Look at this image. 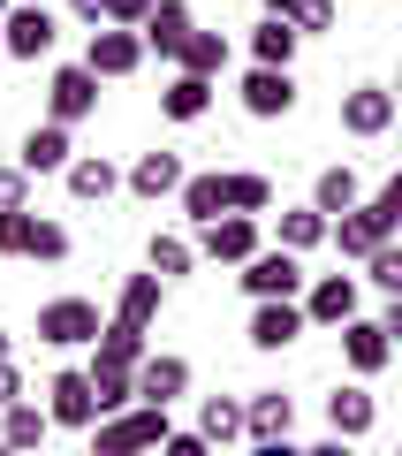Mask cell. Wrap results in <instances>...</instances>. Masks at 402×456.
Listing matches in <instances>:
<instances>
[{
  "mask_svg": "<svg viewBox=\"0 0 402 456\" xmlns=\"http://www.w3.org/2000/svg\"><path fill=\"white\" fill-rule=\"evenodd\" d=\"M53 38H61V23H53V8H38V0H16V8L0 16V53H16V61H46Z\"/></svg>",
  "mask_w": 402,
  "mask_h": 456,
  "instance_id": "5",
  "label": "cell"
},
{
  "mask_svg": "<svg viewBox=\"0 0 402 456\" xmlns=\"http://www.w3.org/2000/svg\"><path fill=\"white\" fill-rule=\"evenodd\" d=\"M38 8H46V0H38Z\"/></svg>",
  "mask_w": 402,
  "mask_h": 456,
  "instance_id": "49",
  "label": "cell"
},
{
  "mask_svg": "<svg viewBox=\"0 0 402 456\" xmlns=\"http://www.w3.org/2000/svg\"><path fill=\"white\" fill-rule=\"evenodd\" d=\"M258 251H266V228L251 213H221V221L197 228V259H213V266H251Z\"/></svg>",
  "mask_w": 402,
  "mask_h": 456,
  "instance_id": "4",
  "label": "cell"
},
{
  "mask_svg": "<svg viewBox=\"0 0 402 456\" xmlns=\"http://www.w3.org/2000/svg\"><path fill=\"white\" fill-rule=\"evenodd\" d=\"M251 456H304L296 441H251Z\"/></svg>",
  "mask_w": 402,
  "mask_h": 456,
  "instance_id": "42",
  "label": "cell"
},
{
  "mask_svg": "<svg viewBox=\"0 0 402 456\" xmlns=\"http://www.w3.org/2000/svg\"><path fill=\"white\" fill-rule=\"evenodd\" d=\"M190 31H197V16H190V0H160L145 16V53H160V61H182V46H190Z\"/></svg>",
  "mask_w": 402,
  "mask_h": 456,
  "instance_id": "14",
  "label": "cell"
},
{
  "mask_svg": "<svg viewBox=\"0 0 402 456\" xmlns=\"http://www.w3.org/2000/svg\"><path fill=\"white\" fill-rule=\"evenodd\" d=\"M334 114H342V130H350V137H387V122H395V92H387V84H350Z\"/></svg>",
  "mask_w": 402,
  "mask_h": 456,
  "instance_id": "13",
  "label": "cell"
},
{
  "mask_svg": "<svg viewBox=\"0 0 402 456\" xmlns=\"http://www.w3.org/2000/svg\"><path fill=\"white\" fill-rule=\"evenodd\" d=\"M395 456H402V449H395Z\"/></svg>",
  "mask_w": 402,
  "mask_h": 456,
  "instance_id": "50",
  "label": "cell"
},
{
  "mask_svg": "<svg viewBox=\"0 0 402 456\" xmlns=\"http://www.w3.org/2000/svg\"><path fill=\"white\" fill-rule=\"evenodd\" d=\"M38 213H0V259H31Z\"/></svg>",
  "mask_w": 402,
  "mask_h": 456,
  "instance_id": "33",
  "label": "cell"
},
{
  "mask_svg": "<svg viewBox=\"0 0 402 456\" xmlns=\"http://www.w3.org/2000/svg\"><path fill=\"white\" fill-rule=\"evenodd\" d=\"M8 8H16V0H0V16H8Z\"/></svg>",
  "mask_w": 402,
  "mask_h": 456,
  "instance_id": "48",
  "label": "cell"
},
{
  "mask_svg": "<svg viewBox=\"0 0 402 456\" xmlns=\"http://www.w3.org/2000/svg\"><path fill=\"white\" fill-rule=\"evenodd\" d=\"M0 358H16V335H8V327H0Z\"/></svg>",
  "mask_w": 402,
  "mask_h": 456,
  "instance_id": "45",
  "label": "cell"
},
{
  "mask_svg": "<svg viewBox=\"0 0 402 456\" xmlns=\"http://www.w3.org/2000/svg\"><path fill=\"white\" fill-rule=\"evenodd\" d=\"M326 244H334L342 259H372L380 244H395V221H387V213L365 198L357 213H342V221H334V236H326Z\"/></svg>",
  "mask_w": 402,
  "mask_h": 456,
  "instance_id": "11",
  "label": "cell"
},
{
  "mask_svg": "<svg viewBox=\"0 0 402 456\" xmlns=\"http://www.w3.org/2000/svg\"><path fill=\"white\" fill-rule=\"evenodd\" d=\"M46 419L68 426V434H92V426L107 419V411H99L92 373H76V365H68V373H53V380H46Z\"/></svg>",
  "mask_w": 402,
  "mask_h": 456,
  "instance_id": "6",
  "label": "cell"
},
{
  "mask_svg": "<svg viewBox=\"0 0 402 456\" xmlns=\"http://www.w3.org/2000/svg\"><path fill=\"white\" fill-rule=\"evenodd\" d=\"M296 46H304V38H296L289 23L258 16V31H251V61H258V69H289V61H296Z\"/></svg>",
  "mask_w": 402,
  "mask_h": 456,
  "instance_id": "30",
  "label": "cell"
},
{
  "mask_svg": "<svg viewBox=\"0 0 402 456\" xmlns=\"http://www.w3.org/2000/svg\"><path fill=\"white\" fill-rule=\"evenodd\" d=\"M8 403H23V365L16 358H0V411Z\"/></svg>",
  "mask_w": 402,
  "mask_h": 456,
  "instance_id": "40",
  "label": "cell"
},
{
  "mask_svg": "<svg viewBox=\"0 0 402 456\" xmlns=\"http://www.w3.org/2000/svg\"><path fill=\"white\" fill-rule=\"evenodd\" d=\"M160 456H213V441L197 434V426H190V434H182V426H175V434H167V449H160Z\"/></svg>",
  "mask_w": 402,
  "mask_h": 456,
  "instance_id": "39",
  "label": "cell"
},
{
  "mask_svg": "<svg viewBox=\"0 0 402 456\" xmlns=\"http://www.w3.org/2000/svg\"><path fill=\"white\" fill-rule=\"evenodd\" d=\"M167 434L175 426H167L160 403H129V411H114V419L92 426V456H160Z\"/></svg>",
  "mask_w": 402,
  "mask_h": 456,
  "instance_id": "1",
  "label": "cell"
},
{
  "mask_svg": "<svg viewBox=\"0 0 402 456\" xmlns=\"http://www.w3.org/2000/svg\"><path fill=\"white\" fill-rule=\"evenodd\" d=\"M160 114H167V122H205V114H213V84L175 69V77H167V92H160Z\"/></svg>",
  "mask_w": 402,
  "mask_h": 456,
  "instance_id": "26",
  "label": "cell"
},
{
  "mask_svg": "<svg viewBox=\"0 0 402 456\" xmlns=\"http://www.w3.org/2000/svg\"><path fill=\"white\" fill-rule=\"evenodd\" d=\"M266 16L289 23L296 38H319V31H334V0H266Z\"/></svg>",
  "mask_w": 402,
  "mask_h": 456,
  "instance_id": "29",
  "label": "cell"
},
{
  "mask_svg": "<svg viewBox=\"0 0 402 456\" xmlns=\"http://www.w3.org/2000/svg\"><path fill=\"white\" fill-rule=\"evenodd\" d=\"M68 16H76V23H92V31H99V0H68Z\"/></svg>",
  "mask_w": 402,
  "mask_h": 456,
  "instance_id": "44",
  "label": "cell"
},
{
  "mask_svg": "<svg viewBox=\"0 0 402 456\" xmlns=\"http://www.w3.org/2000/svg\"><path fill=\"white\" fill-rule=\"evenodd\" d=\"M0 213H31V175L23 167H0Z\"/></svg>",
  "mask_w": 402,
  "mask_h": 456,
  "instance_id": "37",
  "label": "cell"
},
{
  "mask_svg": "<svg viewBox=\"0 0 402 456\" xmlns=\"http://www.w3.org/2000/svg\"><path fill=\"white\" fill-rule=\"evenodd\" d=\"M68 160H76V145H68L61 122H38V130L16 145V167H23V175H68Z\"/></svg>",
  "mask_w": 402,
  "mask_h": 456,
  "instance_id": "18",
  "label": "cell"
},
{
  "mask_svg": "<svg viewBox=\"0 0 402 456\" xmlns=\"http://www.w3.org/2000/svg\"><path fill=\"white\" fill-rule=\"evenodd\" d=\"M175 206H182V221H197V228L221 221V213H236V167H205V175H190Z\"/></svg>",
  "mask_w": 402,
  "mask_h": 456,
  "instance_id": "12",
  "label": "cell"
},
{
  "mask_svg": "<svg viewBox=\"0 0 402 456\" xmlns=\"http://www.w3.org/2000/svg\"><path fill=\"white\" fill-rule=\"evenodd\" d=\"M31 259H46V266H61V259H68V228H61V221H46V213H38V236H31Z\"/></svg>",
  "mask_w": 402,
  "mask_h": 456,
  "instance_id": "36",
  "label": "cell"
},
{
  "mask_svg": "<svg viewBox=\"0 0 402 456\" xmlns=\"http://www.w3.org/2000/svg\"><path fill=\"white\" fill-rule=\"evenodd\" d=\"M372 206H380L387 221H395V236H402V167H395V175L380 183V198H372Z\"/></svg>",
  "mask_w": 402,
  "mask_h": 456,
  "instance_id": "38",
  "label": "cell"
},
{
  "mask_svg": "<svg viewBox=\"0 0 402 456\" xmlns=\"http://www.w3.org/2000/svg\"><path fill=\"white\" fill-rule=\"evenodd\" d=\"M372 426H380V395H372V388H357V380H350V388H334V395H326V434L365 441Z\"/></svg>",
  "mask_w": 402,
  "mask_h": 456,
  "instance_id": "19",
  "label": "cell"
},
{
  "mask_svg": "<svg viewBox=\"0 0 402 456\" xmlns=\"http://www.w3.org/2000/svg\"><path fill=\"white\" fill-rule=\"evenodd\" d=\"M326 236H334V221H326L319 206H281V221H274V244L296 251V259H304V251H319Z\"/></svg>",
  "mask_w": 402,
  "mask_h": 456,
  "instance_id": "23",
  "label": "cell"
},
{
  "mask_svg": "<svg viewBox=\"0 0 402 456\" xmlns=\"http://www.w3.org/2000/svg\"><path fill=\"white\" fill-rule=\"evenodd\" d=\"M175 69H182V77H205V84H213V77L228 69V38H221V31H190V46H182Z\"/></svg>",
  "mask_w": 402,
  "mask_h": 456,
  "instance_id": "31",
  "label": "cell"
},
{
  "mask_svg": "<svg viewBox=\"0 0 402 456\" xmlns=\"http://www.w3.org/2000/svg\"><path fill=\"white\" fill-rule=\"evenodd\" d=\"M236 281H243V297H251V305H304V289H311L304 259H296V251H281V244H266Z\"/></svg>",
  "mask_w": 402,
  "mask_h": 456,
  "instance_id": "2",
  "label": "cell"
},
{
  "mask_svg": "<svg viewBox=\"0 0 402 456\" xmlns=\"http://www.w3.org/2000/svg\"><path fill=\"white\" fill-rule=\"evenodd\" d=\"M387 358H395V342H387V327H380V320H365V312H357V320L342 327V365H350L357 380H372V373H380Z\"/></svg>",
  "mask_w": 402,
  "mask_h": 456,
  "instance_id": "15",
  "label": "cell"
},
{
  "mask_svg": "<svg viewBox=\"0 0 402 456\" xmlns=\"http://www.w3.org/2000/svg\"><path fill=\"white\" fill-rule=\"evenodd\" d=\"M61 183H68V198H76V206H107V198L122 191V167H114V160H99V152H76Z\"/></svg>",
  "mask_w": 402,
  "mask_h": 456,
  "instance_id": "22",
  "label": "cell"
},
{
  "mask_svg": "<svg viewBox=\"0 0 402 456\" xmlns=\"http://www.w3.org/2000/svg\"><path fill=\"white\" fill-rule=\"evenodd\" d=\"M84 114H99V77L84 61H68V69H53V77H46V122L76 130Z\"/></svg>",
  "mask_w": 402,
  "mask_h": 456,
  "instance_id": "7",
  "label": "cell"
},
{
  "mask_svg": "<svg viewBox=\"0 0 402 456\" xmlns=\"http://www.w3.org/2000/svg\"><path fill=\"white\" fill-rule=\"evenodd\" d=\"M304 320L311 327H350L357 320V274H319L304 289Z\"/></svg>",
  "mask_w": 402,
  "mask_h": 456,
  "instance_id": "16",
  "label": "cell"
},
{
  "mask_svg": "<svg viewBox=\"0 0 402 456\" xmlns=\"http://www.w3.org/2000/svg\"><path fill=\"white\" fill-rule=\"evenodd\" d=\"M46 434H53V419H46V403H31V395L0 411V441H8V449L38 456V449H46Z\"/></svg>",
  "mask_w": 402,
  "mask_h": 456,
  "instance_id": "24",
  "label": "cell"
},
{
  "mask_svg": "<svg viewBox=\"0 0 402 456\" xmlns=\"http://www.w3.org/2000/svg\"><path fill=\"white\" fill-rule=\"evenodd\" d=\"M289 426H296V403L281 388L243 395V434H251V441H289Z\"/></svg>",
  "mask_w": 402,
  "mask_h": 456,
  "instance_id": "20",
  "label": "cell"
},
{
  "mask_svg": "<svg viewBox=\"0 0 402 456\" xmlns=\"http://www.w3.org/2000/svg\"><path fill=\"white\" fill-rule=\"evenodd\" d=\"M243 114L251 122H281V114H296V69H243Z\"/></svg>",
  "mask_w": 402,
  "mask_h": 456,
  "instance_id": "9",
  "label": "cell"
},
{
  "mask_svg": "<svg viewBox=\"0 0 402 456\" xmlns=\"http://www.w3.org/2000/svg\"><path fill=\"white\" fill-rule=\"evenodd\" d=\"M304 456H350V441H342V434H326V441H311Z\"/></svg>",
  "mask_w": 402,
  "mask_h": 456,
  "instance_id": "43",
  "label": "cell"
},
{
  "mask_svg": "<svg viewBox=\"0 0 402 456\" xmlns=\"http://www.w3.org/2000/svg\"><path fill=\"white\" fill-rule=\"evenodd\" d=\"M304 327H311L304 305H251V350H266V358H274V350H289Z\"/></svg>",
  "mask_w": 402,
  "mask_h": 456,
  "instance_id": "21",
  "label": "cell"
},
{
  "mask_svg": "<svg viewBox=\"0 0 402 456\" xmlns=\"http://www.w3.org/2000/svg\"><path fill=\"white\" fill-rule=\"evenodd\" d=\"M365 266H372V281H380L387 297H402V236H395V244H380Z\"/></svg>",
  "mask_w": 402,
  "mask_h": 456,
  "instance_id": "35",
  "label": "cell"
},
{
  "mask_svg": "<svg viewBox=\"0 0 402 456\" xmlns=\"http://www.w3.org/2000/svg\"><path fill=\"white\" fill-rule=\"evenodd\" d=\"M0 456H23V449H8V441H0Z\"/></svg>",
  "mask_w": 402,
  "mask_h": 456,
  "instance_id": "46",
  "label": "cell"
},
{
  "mask_svg": "<svg viewBox=\"0 0 402 456\" xmlns=\"http://www.w3.org/2000/svg\"><path fill=\"white\" fill-rule=\"evenodd\" d=\"M99 335H107V320H99L92 297H53V305H38V342H53V350H92Z\"/></svg>",
  "mask_w": 402,
  "mask_h": 456,
  "instance_id": "3",
  "label": "cell"
},
{
  "mask_svg": "<svg viewBox=\"0 0 402 456\" xmlns=\"http://www.w3.org/2000/svg\"><path fill=\"white\" fill-rule=\"evenodd\" d=\"M395 107H402V77H395Z\"/></svg>",
  "mask_w": 402,
  "mask_h": 456,
  "instance_id": "47",
  "label": "cell"
},
{
  "mask_svg": "<svg viewBox=\"0 0 402 456\" xmlns=\"http://www.w3.org/2000/svg\"><path fill=\"white\" fill-rule=\"evenodd\" d=\"M145 266H152L160 281H182V274L197 266V244H190V236H175V228H152V244H145Z\"/></svg>",
  "mask_w": 402,
  "mask_h": 456,
  "instance_id": "27",
  "label": "cell"
},
{
  "mask_svg": "<svg viewBox=\"0 0 402 456\" xmlns=\"http://www.w3.org/2000/svg\"><path fill=\"white\" fill-rule=\"evenodd\" d=\"M84 69H92L99 84H107V77H137V69H145V38H137V31H114V23H99V31L84 38Z\"/></svg>",
  "mask_w": 402,
  "mask_h": 456,
  "instance_id": "8",
  "label": "cell"
},
{
  "mask_svg": "<svg viewBox=\"0 0 402 456\" xmlns=\"http://www.w3.org/2000/svg\"><path fill=\"white\" fill-rule=\"evenodd\" d=\"M197 434H205L213 449L251 441V434H243V395H205V403H197Z\"/></svg>",
  "mask_w": 402,
  "mask_h": 456,
  "instance_id": "28",
  "label": "cell"
},
{
  "mask_svg": "<svg viewBox=\"0 0 402 456\" xmlns=\"http://www.w3.org/2000/svg\"><path fill=\"white\" fill-rule=\"evenodd\" d=\"M122 183H129V198H145V206H160V198H182L190 167H182V152H137Z\"/></svg>",
  "mask_w": 402,
  "mask_h": 456,
  "instance_id": "10",
  "label": "cell"
},
{
  "mask_svg": "<svg viewBox=\"0 0 402 456\" xmlns=\"http://www.w3.org/2000/svg\"><path fill=\"white\" fill-rule=\"evenodd\" d=\"M84 373H92V388H99V411H129L137 403V373H122V365H84Z\"/></svg>",
  "mask_w": 402,
  "mask_h": 456,
  "instance_id": "32",
  "label": "cell"
},
{
  "mask_svg": "<svg viewBox=\"0 0 402 456\" xmlns=\"http://www.w3.org/2000/svg\"><path fill=\"white\" fill-rule=\"evenodd\" d=\"M380 327H387V342H402V297H387V312H380Z\"/></svg>",
  "mask_w": 402,
  "mask_h": 456,
  "instance_id": "41",
  "label": "cell"
},
{
  "mask_svg": "<svg viewBox=\"0 0 402 456\" xmlns=\"http://www.w3.org/2000/svg\"><path fill=\"white\" fill-rule=\"evenodd\" d=\"M152 8H160V0H99V23H114V31H145Z\"/></svg>",
  "mask_w": 402,
  "mask_h": 456,
  "instance_id": "34",
  "label": "cell"
},
{
  "mask_svg": "<svg viewBox=\"0 0 402 456\" xmlns=\"http://www.w3.org/2000/svg\"><path fill=\"white\" fill-rule=\"evenodd\" d=\"M175 395H190V358H175V350H152L145 365H137V403H175Z\"/></svg>",
  "mask_w": 402,
  "mask_h": 456,
  "instance_id": "17",
  "label": "cell"
},
{
  "mask_svg": "<svg viewBox=\"0 0 402 456\" xmlns=\"http://www.w3.org/2000/svg\"><path fill=\"white\" fill-rule=\"evenodd\" d=\"M311 206H319L326 221L357 213V206H365V183H357V167H319V183H311Z\"/></svg>",
  "mask_w": 402,
  "mask_h": 456,
  "instance_id": "25",
  "label": "cell"
}]
</instances>
